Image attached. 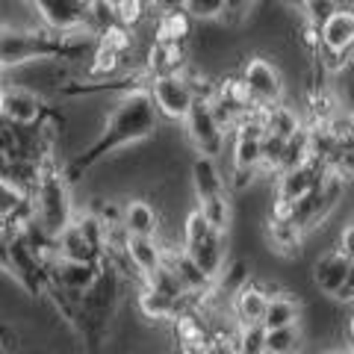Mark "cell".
Returning a JSON list of instances; mask_svg holds the SVG:
<instances>
[{"mask_svg": "<svg viewBox=\"0 0 354 354\" xmlns=\"http://www.w3.org/2000/svg\"><path fill=\"white\" fill-rule=\"evenodd\" d=\"M41 27L53 32H88L86 12L88 0H32Z\"/></svg>", "mask_w": 354, "mask_h": 354, "instance_id": "9c48e42d", "label": "cell"}, {"mask_svg": "<svg viewBox=\"0 0 354 354\" xmlns=\"http://www.w3.org/2000/svg\"><path fill=\"white\" fill-rule=\"evenodd\" d=\"M53 251H57V257L59 260H74V263H101V251H97L92 242H88L83 234H80V227L71 225L59 230L57 236H53Z\"/></svg>", "mask_w": 354, "mask_h": 354, "instance_id": "ac0fdd59", "label": "cell"}, {"mask_svg": "<svg viewBox=\"0 0 354 354\" xmlns=\"http://www.w3.org/2000/svg\"><path fill=\"white\" fill-rule=\"evenodd\" d=\"M124 254L133 269L139 272V278H148L151 272H157L162 266V245L157 236H127Z\"/></svg>", "mask_w": 354, "mask_h": 354, "instance_id": "d6986e66", "label": "cell"}, {"mask_svg": "<svg viewBox=\"0 0 354 354\" xmlns=\"http://www.w3.org/2000/svg\"><path fill=\"white\" fill-rule=\"evenodd\" d=\"M160 127V115L151 104L148 88H133V92L118 95L109 113L101 121V130L95 133V139L88 145L74 153L71 160H65L62 171L74 186L86 171H92L95 165H101L106 157H113L115 151L133 148L139 142H148Z\"/></svg>", "mask_w": 354, "mask_h": 354, "instance_id": "6da1fadb", "label": "cell"}, {"mask_svg": "<svg viewBox=\"0 0 354 354\" xmlns=\"http://www.w3.org/2000/svg\"><path fill=\"white\" fill-rule=\"evenodd\" d=\"M304 328H278L263 330V354H301L304 351Z\"/></svg>", "mask_w": 354, "mask_h": 354, "instance_id": "603a6c76", "label": "cell"}, {"mask_svg": "<svg viewBox=\"0 0 354 354\" xmlns=\"http://www.w3.org/2000/svg\"><path fill=\"white\" fill-rule=\"evenodd\" d=\"M3 83H6V71H3V68H0V86H3Z\"/></svg>", "mask_w": 354, "mask_h": 354, "instance_id": "4dcf8cb0", "label": "cell"}, {"mask_svg": "<svg viewBox=\"0 0 354 354\" xmlns=\"http://www.w3.org/2000/svg\"><path fill=\"white\" fill-rule=\"evenodd\" d=\"M148 95H151V104L157 109L160 121H169V124H180L186 113H189V106L195 104V95L189 83H186L183 71L153 77L148 86Z\"/></svg>", "mask_w": 354, "mask_h": 354, "instance_id": "8992f818", "label": "cell"}, {"mask_svg": "<svg viewBox=\"0 0 354 354\" xmlns=\"http://www.w3.org/2000/svg\"><path fill=\"white\" fill-rule=\"evenodd\" d=\"M189 48L177 41H151L145 57H142V68H145L151 77L160 74H177L189 65Z\"/></svg>", "mask_w": 354, "mask_h": 354, "instance_id": "5bb4252c", "label": "cell"}, {"mask_svg": "<svg viewBox=\"0 0 354 354\" xmlns=\"http://www.w3.org/2000/svg\"><path fill=\"white\" fill-rule=\"evenodd\" d=\"M295 9L301 21H307L313 27H322L330 15L339 12V0H298Z\"/></svg>", "mask_w": 354, "mask_h": 354, "instance_id": "d4e9b609", "label": "cell"}, {"mask_svg": "<svg viewBox=\"0 0 354 354\" xmlns=\"http://www.w3.org/2000/svg\"><path fill=\"white\" fill-rule=\"evenodd\" d=\"M41 21L32 6V0H0V30L9 32H24V30H39Z\"/></svg>", "mask_w": 354, "mask_h": 354, "instance_id": "7402d4cb", "label": "cell"}, {"mask_svg": "<svg viewBox=\"0 0 354 354\" xmlns=\"http://www.w3.org/2000/svg\"><path fill=\"white\" fill-rule=\"evenodd\" d=\"M195 209L204 216V221L213 230L230 236V230H234V225H236V201H234V195H230V192H221V195L207 198V201L195 204Z\"/></svg>", "mask_w": 354, "mask_h": 354, "instance_id": "44dd1931", "label": "cell"}, {"mask_svg": "<svg viewBox=\"0 0 354 354\" xmlns=\"http://www.w3.org/2000/svg\"><path fill=\"white\" fill-rule=\"evenodd\" d=\"M186 183H189V195L195 198V204H201V201H207V198H213V195L227 192L225 171L218 169V160L198 157V153L189 160V165H186Z\"/></svg>", "mask_w": 354, "mask_h": 354, "instance_id": "8fae6325", "label": "cell"}, {"mask_svg": "<svg viewBox=\"0 0 354 354\" xmlns=\"http://www.w3.org/2000/svg\"><path fill=\"white\" fill-rule=\"evenodd\" d=\"M236 74L242 86H245L254 109H266V106L286 101V77L272 59L260 57V53H245Z\"/></svg>", "mask_w": 354, "mask_h": 354, "instance_id": "277c9868", "label": "cell"}, {"mask_svg": "<svg viewBox=\"0 0 354 354\" xmlns=\"http://www.w3.org/2000/svg\"><path fill=\"white\" fill-rule=\"evenodd\" d=\"M186 0H151L153 12H165V9H183Z\"/></svg>", "mask_w": 354, "mask_h": 354, "instance_id": "f1b7e54d", "label": "cell"}, {"mask_svg": "<svg viewBox=\"0 0 354 354\" xmlns=\"http://www.w3.org/2000/svg\"><path fill=\"white\" fill-rule=\"evenodd\" d=\"M278 3H283V6H290V9H295V3H298V0H278Z\"/></svg>", "mask_w": 354, "mask_h": 354, "instance_id": "f546056e", "label": "cell"}, {"mask_svg": "<svg viewBox=\"0 0 354 354\" xmlns=\"http://www.w3.org/2000/svg\"><path fill=\"white\" fill-rule=\"evenodd\" d=\"M304 322V304L301 298L292 295L290 290L272 292L266 301V313H263V330H278V328H298Z\"/></svg>", "mask_w": 354, "mask_h": 354, "instance_id": "9a60e30c", "label": "cell"}, {"mask_svg": "<svg viewBox=\"0 0 354 354\" xmlns=\"http://www.w3.org/2000/svg\"><path fill=\"white\" fill-rule=\"evenodd\" d=\"M260 121H263V133L278 136L283 142H290L292 136H298V133L304 130V115L298 113L295 106L286 104V101L260 109Z\"/></svg>", "mask_w": 354, "mask_h": 354, "instance_id": "2e32d148", "label": "cell"}, {"mask_svg": "<svg viewBox=\"0 0 354 354\" xmlns=\"http://www.w3.org/2000/svg\"><path fill=\"white\" fill-rule=\"evenodd\" d=\"M330 248H337L342 254H348V257H354V221L351 218H346L339 225L337 236H334V245H330Z\"/></svg>", "mask_w": 354, "mask_h": 354, "instance_id": "83f0119b", "label": "cell"}, {"mask_svg": "<svg viewBox=\"0 0 354 354\" xmlns=\"http://www.w3.org/2000/svg\"><path fill=\"white\" fill-rule=\"evenodd\" d=\"M221 9H225V0H186L183 12L192 21H218Z\"/></svg>", "mask_w": 354, "mask_h": 354, "instance_id": "4316f807", "label": "cell"}, {"mask_svg": "<svg viewBox=\"0 0 354 354\" xmlns=\"http://www.w3.org/2000/svg\"><path fill=\"white\" fill-rule=\"evenodd\" d=\"M160 225V209L145 195H127L121 201V230L127 236H157Z\"/></svg>", "mask_w": 354, "mask_h": 354, "instance_id": "4fadbf2b", "label": "cell"}, {"mask_svg": "<svg viewBox=\"0 0 354 354\" xmlns=\"http://www.w3.org/2000/svg\"><path fill=\"white\" fill-rule=\"evenodd\" d=\"M180 248L207 281H216L230 257V236L213 230L204 221V216L195 207H189V213L180 221Z\"/></svg>", "mask_w": 354, "mask_h": 354, "instance_id": "7a4b0ae2", "label": "cell"}, {"mask_svg": "<svg viewBox=\"0 0 354 354\" xmlns=\"http://www.w3.org/2000/svg\"><path fill=\"white\" fill-rule=\"evenodd\" d=\"M257 0H225V9H221V24H225L227 30L234 32H242V27H245V21L251 15V9Z\"/></svg>", "mask_w": 354, "mask_h": 354, "instance_id": "484cf974", "label": "cell"}, {"mask_svg": "<svg viewBox=\"0 0 354 354\" xmlns=\"http://www.w3.org/2000/svg\"><path fill=\"white\" fill-rule=\"evenodd\" d=\"M151 41H177L186 44L192 36L195 21L183 12V9H165V12H157L151 18Z\"/></svg>", "mask_w": 354, "mask_h": 354, "instance_id": "e0dca14e", "label": "cell"}, {"mask_svg": "<svg viewBox=\"0 0 354 354\" xmlns=\"http://www.w3.org/2000/svg\"><path fill=\"white\" fill-rule=\"evenodd\" d=\"M310 283L322 298H330L339 307L354 304V257L337 248L319 251L310 263Z\"/></svg>", "mask_w": 354, "mask_h": 354, "instance_id": "3957f363", "label": "cell"}, {"mask_svg": "<svg viewBox=\"0 0 354 354\" xmlns=\"http://www.w3.org/2000/svg\"><path fill=\"white\" fill-rule=\"evenodd\" d=\"M328 171L325 162H319L313 157H304L301 162H295L292 169H283L281 174H274L272 180V198H281V201H301L304 195H310L322 183V177Z\"/></svg>", "mask_w": 354, "mask_h": 354, "instance_id": "ba28073f", "label": "cell"}, {"mask_svg": "<svg viewBox=\"0 0 354 354\" xmlns=\"http://www.w3.org/2000/svg\"><path fill=\"white\" fill-rule=\"evenodd\" d=\"M322 50H346L354 44V9H339L319 27Z\"/></svg>", "mask_w": 354, "mask_h": 354, "instance_id": "ffe728a7", "label": "cell"}, {"mask_svg": "<svg viewBox=\"0 0 354 354\" xmlns=\"http://www.w3.org/2000/svg\"><path fill=\"white\" fill-rule=\"evenodd\" d=\"M53 101L36 95L32 88H24L18 83H3L0 86V121L15 127H36L48 113V106Z\"/></svg>", "mask_w": 354, "mask_h": 354, "instance_id": "52a82bcc", "label": "cell"}, {"mask_svg": "<svg viewBox=\"0 0 354 354\" xmlns=\"http://www.w3.org/2000/svg\"><path fill=\"white\" fill-rule=\"evenodd\" d=\"M180 130H183L186 148L198 153V157L218 160L227 148V133L221 130V124L216 121L209 101H195L189 106V113H186V118L180 121Z\"/></svg>", "mask_w": 354, "mask_h": 354, "instance_id": "5b68a950", "label": "cell"}, {"mask_svg": "<svg viewBox=\"0 0 354 354\" xmlns=\"http://www.w3.org/2000/svg\"><path fill=\"white\" fill-rule=\"evenodd\" d=\"M113 12H115V21L121 27L127 30H139L151 24V18L157 15L151 6V0H113Z\"/></svg>", "mask_w": 354, "mask_h": 354, "instance_id": "cb8c5ba5", "label": "cell"}, {"mask_svg": "<svg viewBox=\"0 0 354 354\" xmlns=\"http://www.w3.org/2000/svg\"><path fill=\"white\" fill-rule=\"evenodd\" d=\"M266 301H269V292H266L263 281L257 274H251V278L227 298L230 319L236 322V328H260L263 313H266Z\"/></svg>", "mask_w": 354, "mask_h": 354, "instance_id": "30bf717a", "label": "cell"}, {"mask_svg": "<svg viewBox=\"0 0 354 354\" xmlns=\"http://www.w3.org/2000/svg\"><path fill=\"white\" fill-rule=\"evenodd\" d=\"M304 230L295 221H278V218H266L263 227V245L266 251H272V257L281 260H298L304 254Z\"/></svg>", "mask_w": 354, "mask_h": 354, "instance_id": "7c38bea8", "label": "cell"}]
</instances>
